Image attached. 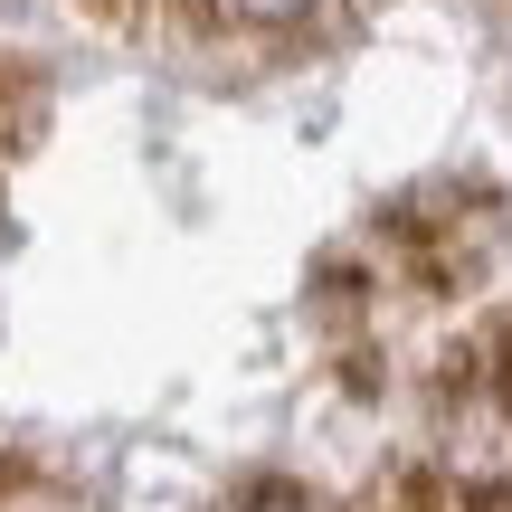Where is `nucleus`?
Instances as JSON below:
<instances>
[{
    "label": "nucleus",
    "mask_w": 512,
    "mask_h": 512,
    "mask_svg": "<svg viewBox=\"0 0 512 512\" xmlns=\"http://www.w3.org/2000/svg\"><path fill=\"white\" fill-rule=\"evenodd\" d=\"M228 512H323L313 494H294V484H256L247 503H228Z\"/></svg>",
    "instance_id": "obj_1"
},
{
    "label": "nucleus",
    "mask_w": 512,
    "mask_h": 512,
    "mask_svg": "<svg viewBox=\"0 0 512 512\" xmlns=\"http://www.w3.org/2000/svg\"><path fill=\"white\" fill-rule=\"evenodd\" d=\"M228 10H238V19H304L313 0H228Z\"/></svg>",
    "instance_id": "obj_2"
}]
</instances>
